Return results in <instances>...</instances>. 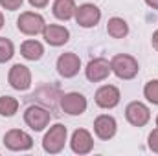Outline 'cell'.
Listing matches in <instances>:
<instances>
[{"label": "cell", "instance_id": "1", "mask_svg": "<svg viewBox=\"0 0 158 156\" xmlns=\"http://www.w3.org/2000/svg\"><path fill=\"white\" fill-rule=\"evenodd\" d=\"M110 70L112 74L118 79H123V81H131L138 76L140 72V64L138 61L129 55V53H118L110 59Z\"/></svg>", "mask_w": 158, "mask_h": 156}, {"label": "cell", "instance_id": "2", "mask_svg": "<svg viewBox=\"0 0 158 156\" xmlns=\"http://www.w3.org/2000/svg\"><path fill=\"white\" fill-rule=\"evenodd\" d=\"M66 138H68V130H66V127L63 123L52 125L50 130L42 138V149H44V153H48V154H59L64 149Z\"/></svg>", "mask_w": 158, "mask_h": 156}, {"label": "cell", "instance_id": "3", "mask_svg": "<svg viewBox=\"0 0 158 156\" xmlns=\"http://www.w3.org/2000/svg\"><path fill=\"white\" fill-rule=\"evenodd\" d=\"M44 17L35 11H24L17 18V30L24 35H39L44 31Z\"/></svg>", "mask_w": 158, "mask_h": 156}, {"label": "cell", "instance_id": "4", "mask_svg": "<svg viewBox=\"0 0 158 156\" xmlns=\"http://www.w3.org/2000/svg\"><path fill=\"white\" fill-rule=\"evenodd\" d=\"M4 145L9 149V151H15V153H24V151H30L33 147V138L26 132V130H20V129H11L4 134Z\"/></svg>", "mask_w": 158, "mask_h": 156}, {"label": "cell", "instance_id": "5", "mask_svg": "<svg viewBox=\"0 0 158 156\" xmlns=\"http://www.w3.org/2000/svg\"><path fill=\"white\" fill-rule=\"evenodd\" d=\"M76 22H77L81 28L88 30V28H96L101 20V9L96 6V4H81L79 7H76V15H74Z\"/></svg>", "mask_w": 158, "mask_h": 156}, {"label": "cell", "instance_id": "6", "mask_svg": "<svg viewBox=\"0 0 158 156\" xmlns=\"http://www.w3.org/2000/svg\"><path fill=\"white\" fill-rule=\"evenodd\" d=\"M50 119H52V114L44 107H39V105H31L24 110V123L35 132L44 130L50 125Z\"/></svg>", "mask_w": 158, "mask_h": 156}, {"label": "cell", "instance_id": "7", "mask_svg": "<svg viewBox=\"0 0 158 156\" xmlns=\"http://www.w3.org/2000/svg\"><path fill=\"white\" fill-rule=\"evenodd\" d=\"M7 83H9L11 88H15L19 92L30 90V86H31V72H30V68L20 64V63L13 64L9 68V72H7Z\"/></svg>", "mask_w": 158, "mask_h": 156}, {"label": "cell", "instance_id": "8", "mask_svg": "<svg viewBox=\"0 0 158 156\" xmlns=\"http://www.w3.org/2000/svg\"><path fill=\"white\" fill-rule=\"evenodd\" d=\"M55 68H57V72H59L61 77L72 79V77H76L79 74V70H81V59H79L77 53H74V51L61 53L57 57Z\"/></svg>", "mask_w": 158, "mask_h": 156}, {"label": "cell", "instance_id": "9", "mask_svg": "<svg viewBox=\"0 0 158 156\" xmlns=\"http://www.w3.org/2000/svg\"><path fill=\"white\" fill-rule=\"evenodd\" d=\"M119 99H121V94H119V88L114 84H103L96 90V96H94V101L99 109H105V110H110L114 107L119 105Z\"/></svg>", "mask_w": 158, "mask_h": 156}, {"label": "cell", "instance_id": "10", "mask_svg": "<svg viewBox=\"0 0 158 156\" xmlns=\"http://www.w3.org/2000/svg\"><path fill=\"white\" fill-rule=\"evenodd\" d=\"M86 107H88V101L79 92H68V94L61 96V109L68 116H81V114H85Z\"/></svg>", "mask_w": 158, "mask_h": 156}, {"label": "cell", "instance_id": "11", "mask_svg": "<svg viewBox=\"0 0 158 156\" xmlns=\"http://www.w3.org/2000/svg\"><path fill=\"white\" fill-rule=\"evenodd\" d=\"M125 117L132 127H145L151 119V110L142 101H131L125 109Z\"/></svg>", "mask_w": 158, "mask_h": 156}, {"label": "cell", "instance_id": "12", "mask_svg": "<svg viewBox=\"0 0 158 156\" xmlns=\"http://www.w3.org/2000/svg\"><path fill=\"white\" fill-rule=\"evenodd\" d=\"M110 61L103 59V57H96L92 61H88L86 68H85V76L90 83H101L110 76Z\"/></svg>", "mask_w": 158, "mask_h": 156}, {"label": "cell", "instance_id": "13", "mask_svg": "<svg viewBox=\"0 0 158 156\" xmlns=\"http://www.w3.org/2000/svg\"><path fill=\"white\" fill-rule=\"evenodd\" d=\"M116 130H118V123H116V117L110 116V114H101L94 119V134L103 140V142H109L116 136Z\"/></svg>", "mask_w": 158, "mask_h": 156}, {"label": "cell", "instance_id": "14", "mask_svg": "<svg viewBox=\"0 0 158 156\" xmlns=\"http://www.w3.org/2000/svg\"><path fill=\"white\" fill-rule=\"evenodd\" d=\"M42 39L50 46L59 48V46H64L70 40V31H68V28H64L61 24H46L44 31H42Z\"/></svg>", "mask_w": 158, "mask_h": 156}, {"label": "cell", "instance_id": "15", "mask_svg": "<svg viewBox=\"0 0 158 156\" xmlns=\"http://www.w3.org/2000/svg\"><path fill=\"white\" fill-rule=\"evenodd\" d=\"M70 149L76 154H88L94 149V138L86 129H77L74 130L70 138Z\"/></svg>", "mask_w": 158, "mask_h": 156}, {"label": "cell", "instance_id": "16", "mask_svg": "<svg viewBox=\"0 0 158 156\" xmlns=\"http://www.w3.org/2000/svg\"><path fill=\"white\" fill-rule=\"evenodd\" d=\"M76 7H77V6H76L74 0H55L53 6H52V13H53L55 18L66 22V20L74 18V15H76Z\"/></svg>", "mask_w": 158, "mask_h": 156}, {"label": "cell", "instance_id": "17", "mask_svg": "<svg viewBox=\"0 0 158 156\" xmlns=\"http://www.w3.org/2000/svg\"><path fill=\"white\" fill-rule=\"evenodd\" d=\"M20 55L28 61H40L42 55H44V46L39 40L28 39L20 44Z\"/></svg>", "mask_w": 158, "mask_h": 156}, {"label": "cell", "instance_id": "18", "mask_svg": "<svg viewBox=\"0 0 158 156\" xmlns=\"http://www.w3.org/2000/svg\"><path fill=\"white\" fill-rule=\"evenodd\" d=\"M107 33L112 39H123V37L129 35V24L121 17H112L107 22Z\"/></svg>", "mask_w": 158, "mask_h": 156}, {"label": "cell", "instance_id": "19", "mask_svg": "<svg viewBox=\"0 0 158 156\" xmlns=\"http://www.w3.org/2000/svg\"><path fill=\"white\" fill-rule=\"evenodd\" d=\"M17 112H19V99L11 96H2L0 97V116L13 117Z\"/></svg>", "mask_w": 158, "mask_h": 156}, {"label": "cell", "instance_id": "20", "mask_svg": "<svg viewBox=\"0 0 158 156\" xmlns=\"http://www.w3.org/2000/svg\"><path fill=\"white\" fill-rule=\"evenodd\" d=\"M15 55V44L6 37H0V64L11 61Z\"/></svg>", "mask_w": 158, "mask_h": 156}, {"label": "cell", "instance_id": "21", "mask_svg": "<svg viewBox=\"0 0 158 156\" xmlns=\"http://www.w3.org/2000/svg\"><path fill=\"white\" fill-rule=\"evenodd\" d=\"M143 96L149 103L158 105V79H151L149 83H145L143 86Z\"/></svg>", "mask_w": 158, "mask_h": 156}, {"label": "cell", "instance_id": "22", "mask_svg": "<svg viewBox=\"0 0 158 156\" xmlns=\"http://www.w3.org/2000/svg\"><path fill=\"white\" fill-rule=\"evenodd\" d=\"M22 4H24V0H0V6L7 11H17L22 7Z\"/></svg>", "mask_w": 158, "mask_h": 156}, {"label": "cell", "instance_id": "23", "mask_svg": "<svg viewBox=\"0 0 158 156\" xmlns=\"http://www.w3.org/2000/svg\"><path fill=\"white\" fill-rule=\"evenodd\" d=\"M147 145H149V149H151L153 153H156L158 154V129H155V130L149 134V138H147Z\"/></svg>", "mask_w": 158, "mask_h": 156}, {"label": "cell", "instance_id": "24", "mask_svg": "<svg viewBox=\"0 0 158 156\" xmlns=\"http://www.w3.org/2000/svg\"><path fill=\"white\" fill-rule=\"evenodd\" d=\"M28 2H30V6L35 7V9H42V7H46V6L50 4V0H28Z\"/></svg>", "mask_w": 158, "mask_h": 156}, {"label": "cell", "instance_id": "25", "mask_svg": "<svg viewBox=\"0 0 158 156\" xmlns=\"http://www.w3.org/2000/svg\"><path fill=\"white\" fill-rule=\"evenodd\" d=\"M151 44H153V48L158 51V30L153 33V37H151Z\"/></svg>", "mask_w": 158, "mask_h": 156}, {"label": "cell", "instance_id": "26", "mask_svg": "<svg viewBox=\"0 0 158 156\" xmlns=\"http://www.w3.org/2000/svg\"><path fill=\"white\" fill-rule=\"evenodd\" d=\"M149 7H153V9H158V0H143Z\"/></svg>", "mask_w": 158, "mask_h": 156}, {"label": "cell", "instance_id": "27", "mask_svg": "<svg viewBox=\"0 0 158 156\" xmlns=\"http://www.w3.org/2000/svg\"><path fill=\"white\" fill-rule=\"evenodd\" d=\"M4 28V15H2V11H0V30Z\"/></svg>", "mask_w": 158, "mask_h": 156}, {"label": "cell", "instance_id": "28", "mask_svg": "<svg viewBox=\"0 0 158 156\" xmlns=\"http://www.w3.org/2000/svg\"><path fill=\"white\" fill-rule=\"evenodd\" d=\"M156 129H158V116H156Z\"/></svg>", "mask_w": 158, "mask_h": 156}]
</instances>
